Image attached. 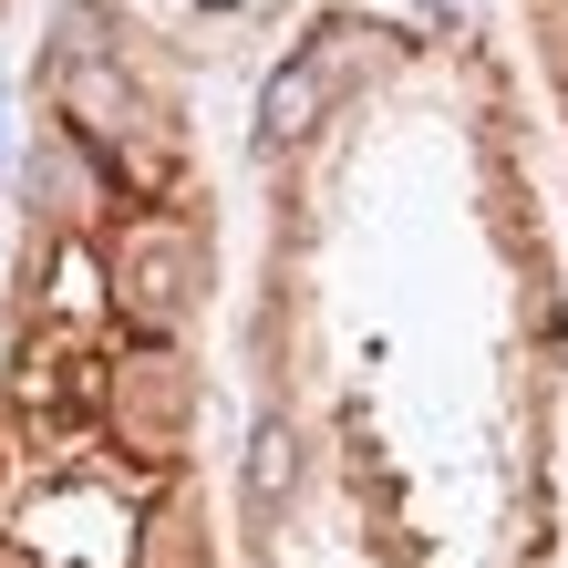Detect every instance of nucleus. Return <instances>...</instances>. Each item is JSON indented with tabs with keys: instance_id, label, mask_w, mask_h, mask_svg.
I'll return each instance as SVG.
<instances>
[{
	"instance_id": "1",
	"label": "nucleus",
	"mask_w": 568,
	"mask_h": 568,
	"mask_svg": "<svg viewBox=\"0 0 568 568\" xmlns=\"http://www.w3.org/2000/svg\"><path fill=\"white\" fill-rule=\"evenodd\" d=\"M124 311L145 331H176V311H186V239L176 227H145V239L124 248Z\"/></svg>"
},
{
	"instance_id": "2",
	"label": "nucleus",
	"mask_w": 568,
	"mask_h": 568,
	"mask_svg": "<svg viewBox=\"0 0 568 568\" xmlns=\"http://www.w3.org/2000/svg\"><path fill=\"white\" fill-rule=\"evenodd\" d=\"M331 104H342L331 62H321V52H300V62H280V73L258 83V135H270V145H300V135H311V124H321Z\"/></svg>"
},
{
	"instance_id": "3",
	"label": "nucleus",
	"mask_w": 568,
	"mask_h": 568,
	"mask_svg": "<svg viewBox=\"0 0 568 568\" xmlns=\"http://www.w3.org/2000/svg\"><path fill=\"white\" fill-rule=\"evenodd\" d=\"M290 496H300V434L270 414V424L248 434V507H258V517H280Z\"/></svg>"
},
{
	"instance_id": "4",
	"label": "nucleus",
	"mask_w": 568,
	"mask_h": 568,
	"mask_svg": "<svg viewBox=\"0 0 568 568\" xmlns=\"http://www.w3.org/2000/svg\"><path fill=\"white\" fill-rule=\"evenodd\" d=\"M62 93H73V114L93 124V135H124V124H135V93H124L104 62H73V73H62Z\"/></svg>"
}]
</instances>
